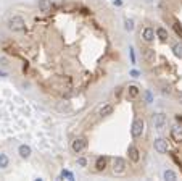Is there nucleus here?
Masks as SVG:
<instances>
[{"instance_id": "1a4fd4ad", "label": "nucleus", "mask_w": 182, "mask_h": 181, "mask_svg": "<svg viewBox=\"0 0 182 181\" xmlns=\"http://www.w3.org/2000/svg\"><path fill=\"white\" fill-rule=\"evenodd\" d=\"M155 58H156V53H155V49H145L144 52V60L147 63H155Z\"/></svg>"}, {"instance_id": "20e7f679", "label": "nucleus", "mask_w": 182, "mask_h": 181, "mask_svg": "<svg viewBox=\"0 0 182 181\" xmlns=\"http://www.w3.org/2000/svg\"><path fill=\"white\" fill-rule=\"evenodd\" d=\"M153 125H155V128H156L158 131L165 129L166 125H168V118H166L165 113H156V115L153 116Z\"/></svg>"}, {"instance_id": "a878e982", "label": "nucleus", "mask_w": 182, "mask_h": 181, "mask_svg": "<svg viewBox=\"0 0 182 181\" xmlns=\"http://www.w3.org/2000/svg\"><path fill=\"white\" fill-rule=\"evenodd\" d=\"M174 31H176V32H177V34H179V36H181V37H182V28H181V26L177 25V23H176V25H174Z\"/></svg>"}, {"instance_id": "393cba45", "label": "nucleus", "mask_w": 182, "mask_h": 181, "mask_svg": "<svg viewBox=\"0 0 182 181\" xmlns=\"http://www.w3.org/2000/svg\"><path fill=\"white\" fill-rule=\"evenodd\" d=\"M77 163H79L81 167H85V165H87V160H85L84 157H79V159H77Z\"/></svg>"}, {"instance_id": "f8f14e48", "label": "nucleus", "mask_w": 182, "mask_h": 181, "mask_svg": "<svg viewBox=\"0 0 182 181\" xmlns=\"http://www.w3.org/2000/svg\"><path fill=\"white\" fill-rule=\"evenodd\" d=\"M142 37H144V41L151 42V41L155 39V31H153L151 28H145L144 32H142Z\"/></svg>"}, {"instance_id": "9b49d317", "label": "nucleus", "mask_w": 182, "mask_h": 181, "mask_svg": "<svg viewBox=\"0 0 182 181\" xmlns=\"http://www.w3.org/2000/svg\"><path fill=\"white\" fill-rule=\"evenodd\" d=\"M171 136H172V139L176 141V142H181L182 141V125L181 126H174L171 131Z\"/></svg>"}, {"instance_id": "5701e85b", "label": "nucleus", "mask_w": 182, "mask_h": 181, "mask_svg": "<svg viewBox=\"0 0 182 181\" xmlns=\"http://www.w3.org/2000/svg\"><path fill=\"white\" fill-rule=\"evenodd\" d=\"M145 100H147V104H151V102H153V95H151L150 90H147V92H145Z\"/></svg>"}, {"instance_id": "b1692460", "label": "nucleus", "mask_w": 182, "mask_h": 181, "mask_svg": "<svg viewBox=\"0 0 182 181\" xmlns=\"http://www.w3.org/2000/svg\"><path fill=\"white\" fill-rule=\"evenodd\" d=\"M129 53H131V63L135 65V55H134V49H132V47H129Z\"/></svg>"}, {"instance_id": "4be33fe9", "label": "nucleus", "mask_w": 182, "mask_h": 181, "mask_svg": "<svg viewBox=\"0 0 182 181\" xmlns=\"http://www.w3.org/2000/svg\"><path fill=\"white\" fill-rule=\"evenodd\" d=\"M124 29H126V31H132L134 29V21L132 20H124Z\"/></svg>"}, {"instance_id": "a211bd4d", "label": "nucleus", "mask_w": 182, "mask_h": 181, "mask_svg": "<svg viewBox=\"0 0 182 181\" xmlns=\"http://www.w3.org/2000/svg\"><path fill=\"white\" fill-rule=\"evenodd\" d=\"M60 178H61V180H68V181H73V180H74V175L71 173L69 170H63V171H61V173H60Z\"/></svg>"}, {"instance_id": "f257e3e1", "label": "nucleus", "mask_w": 182, "mask_h": 181, "mask_svg": "<svg viewBox=\"0 0 182 181\" xmlns=\"http://www.w3.org/2000/svg\"><path fill=\"white\" fill-rule=\"evenodd\" d=\"M8 28L11 29V31L15 32H19V31H24L26 25H24V20L19 16H13L10 18V21H8Z\"/></svg>"}, {"instance_id": "0eeeda50", "label": "nucleus", "mask_w": 182, "mask_h": 181, "mask_svg": "<svg viewBox=\"0 0 182 181\" xmlns=\"http://www.w3.org/2000/svg\"><path fill=\"white\" fill-rule=\"evenodd\" d=\"M31 147L29 146H26V144H21V146L18 147V154H19V157L21 159H29L31 157Z\"/></svg>"}, {"instance_id": "bb28decb", "label": "nucleus", "mask_w": 182, "mask_h": 181, "mask_svg": "<svg viewBox=\"0 0 182 181\" xmlns=\"http://www.w3.org/2000/svg\"><path fill=\"white\" fill-rule=\"evenodd\" d=\"M139 71H137V70H132V71H131V76H132V78H139Z\"/></svg>"}, {"instance_id": "6e6552de", "label": "nucleus", "mask_w": 182, "mask_h": 181, "mask_svg": "<svg viewBox=\"0 0 182 181\" xmlns=\"http://www.w3.org/2000/svg\"><path fill=\"white\" fill-rule=\"evenodd\" d=\"M39 10L42 13L52 11V0H39Z\"/></svg>"}, {"instance_id": "dca6fc26", "label": "nucleus", "mask_w": 182, "mask_h": 181, "mask_svg": "<svg viewBox=\"0 0 182 181\" xmlns=\"http://www.w3.org/2000/svg\"><path fill=\"white\" fill-rule=\"evenodd\" d=\"M163 178H165V180H169V181H176L177 180V175L172 170H165L163 171Z\"/></svg>"}, {"instance_id": "4468645a", "label": "nucleus", "mask_w": 182, "mask_h": 181, "mask_svg": "<svg viewBox=\"0 0 182 181\" xmlns=\"http://www.w3.org/2000/svg\"><path fill=\"white\" fill-rule=\"evenodd\" d=\"M106 167V159L105 157H98L97 162H95V168H97V171H103Z\"/></svg>"}, {"instance_id": "2eb2a0df", "label": "nucleus", "mask_w": 182, "mask_h": 181, "mask_svg": "<svg viewBox=\"0 0 182 181\" xmlns=\"http://www.w3.org/2000/svg\"><path fill=\"white\" fill-rule=\"evenodd\" d=\"M113 113V107L111 105H103L100 110H98V115L100 116H108V115H111Z\"/></svg>"}, {"instance_id": "f3484780", "label": "nucleus", "mask_w": 182, "mask_h": 181, "mask_svg": "<svg viewBox=\"0 0 182 181\" xmlns=\"http://www.w3.org/2000/svg\"><path fill=\"white\" fill-rule=\"evenodd\" d=\"M8 163H10V159H8L7 154H0V168L3 170V168L8 167Z\"/></svg>"}, {"instance_id": "423d86ee", "label": "nucleus", "mask_w": 182, "mask_h": 181, "mask_svg": "<svg viewBox=\"0 0 182 181\" xmlns=\"http://www.w3.org/2000/svg\"><path fill=\"white\" fill-rule=\"evenodd\" d=\"M153 146H155V150H156L158 154H166L168 152V142H166L165 139H156L153 142Z\"/></svg>"}, {"instance_id": "f03ea898", "label": "nucleus", "mask_w": 182, "mask_h": 181, "mask_svg": "<svg viewBox=\"0 0 182 181\" xmlns=\"http://www.w3.org/2000/svg\"><path fill=\"white\" fill-rule=\"evenodd\" d=\"M142 133H144V120L142 118H135L132 123V128H131V134H132V138H140L142 136Z\"/></svg>"}, {"instance_id": "7ed1b4c3", "label": "nucleus", "mask_w": 182, "mask_h": 181, "mask_svg": "<svg viewBox=\"0 0 182 181\" xmlns=\"http://www.w3.org/2000/svg\"><path fill=\"white\" fill-rule=\"evenodd\" d=\"M124 171H126V160H124L123 157H116L115 160H113V173L121 175Z\"/></svg>"}, {"instance_id": "cd10ccee", "label": "nucleus", "mask_w": 182, "mask_h": 181, "mask_svg": "<svg viewBox=\"0 0 182 181\" xmlns=\"http://www.w3.org/2000/svg\"><path fill=\"white\" fill-rule=\"evenodd\" d=\"M145 2H147V4H151V2H153V0H145Z\"/></svg>"}, {"instance_id": "9d476101", "label": "nucleus", "mask_w": 182, "mask_h": 181, "mask_svg": "<svg viewBox=\"0 0 182 181\" xmlns=\"http://www.w3.org/2000/svg\"><path fill=\"white\" fill-rule=\"evenodd\" d=\"M127 154H129V159H131L132 162H139L140 152H139V149H137L135 146H129V150H127Z\"/></svg>"}, {"instance_id": "6ab92c4d", "label": "nucleus", "mask_w": 182, "mask_h": 181, "mask_svg": "<svg viewBox=\"0 0 182 181\" xmlns=\"http://www.w3.org/2000/svg\"><path fill=\"white\" fill-rule=\"evenodd\" d=\"M156 36L161 39V41H166V39H168V31H166L165 28H158L156 29Z\"/></svg>"}, {"instance_id": "aec40b11", "label": "nucleus", "mask_w": 182, "mask_h": 181, "mask_svg": "<svg viewBox=\"0 0 182 181\" xmlns=\"http://www.w3.org/2000/svg\"><path fill=\"white\" fill-rule=\"evenodd\" d=\"M161 92H163L165 95H169V94L172 92V90H171V86H169V84H166V83H161Z\"/></svg>"}, {"instance_id": "39448f33", "label": "nucleus", "mask_w": 182, "mask_h": 181, "mask_svg": "<svg viewBox=\"0 0 182 181\" xmlns=\"http://www.w3.org/2000/svg\"><path fill=\"white\" fill-rule=\"evenodd\" d=\"M85 146H87V139H85V138H76V139L73 141V150L76 154L82 152V150L85 149Z\"/></svg>"}, {"instance_id": "ddd939ff", "label": "nucleus", "mask_w": 182, "mask_h": 181, "mask_svg": "<svg viewBox=\"0 0 182 181\" xmlns=\"http://www.w3.org/2000/svg\"><path fill=\"white\" fill-rule=\"evenodd\" d=\"M139 94H140V89L135 86V84H132V86L127 87V97L129 99H135Z\"/></svg>"}, {"instance_id": "412c9836", "label": "nucleus", "mask_w": 182, "mask_h": 181, "mask_svg": "<svg viewBox=\"0 0 182 181\" xmlns=\"http://www.w3.org/2000/svg\"><path fill=\"white\" fill-rule=\"evenodd\" d=\"M172 50H174V55L176 57H181V58H182V44H174Z\"/></svg>"}]
</instances>
